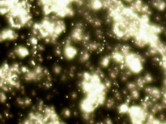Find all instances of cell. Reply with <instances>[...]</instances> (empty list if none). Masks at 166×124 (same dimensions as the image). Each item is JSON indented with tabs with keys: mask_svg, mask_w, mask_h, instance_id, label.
Returning <instances> with one entry per match:
<instances>
[{
	"mask_svg": "<svg viewBox=\"0 0 166 124\" xmlns=\"http://www.w3.org/2000/svg\"><path fill=\"white\" fill-rule=\"evenodd\" d=\"M81 88L86 95L106 92L107 86L102 82L97 74L84 72L81 83Z\"/></svg>",
	"mask_w": 166,
	"mask_h": 124,
	"instance_id": "obj_4",
	"label": "cell"
},
{
	"mask_svg": "<svg viewBox=\"0 0 166 124\" xmlns=\"http://www.w3.org/2000/svg\"><path fill=\"white\" fill-rule=\"evenodd\" d=\"M162 91L166 93V88H164V89Z\"/></svg>",
	"mask_w": 166,
	"mask_h": 124,
	"instance_id": "obj_32",
	"label": "cell"
},
{
	"mask_svg": "<svg viewBox=\"0 0 166 124\" xmlns=\"http://www.w3.org/2000/svg\"><path fill=\"white\" fill-rule=\"evenodd\" d=\"M85 34L84 33L82 24L78 23L72 29L69 37L72 42H79L83 41Z\"/></svg>",
	"mask_w": 166,
	"mask_h": 124,
	"instance_id": "obj_10",
	"label": "cell"
},
{
	"mask_svg": "<svg viewBox=\"0 0 166 124\" xmlns=\"http://www.w3.org/2000/svg\"><path fill=\"white\" fill-rule=\"evenodd\" d=\"M137 88L139 90L143 88L145 85L146 84L143 77L138 78L136 80V83Z\"/></svg>",
	"mask_w": 166,
	"mask_h": 124,
	"instance_id": "obj_22",
	"label": "cell"
},
{
	"mask_svg": "<svg viewBox=\"0 0 166 124\" xmlns=\"http://www.w3.org/2000/svg\"><path fill=\"white\" fill-rule=\"evenodd\" d=\"M131 97L134 99H138L140 96V94L137 89L131 90Z\"/></svg>",
	"mask_w": 166,
	"mask_h": 124,
	"instance_id": "obj_26",
	"label": "cell"
},
{
	"mask_svg": "<svg viewBox=\"0 0 166 124\" xmlns=\"http://www.w3.org/2000/svg\"><path fill=\"white\" fill-rule=\"evenodd\" d=\"M1 87L5 92L12 89H18L20 86V67L17 63L9 64L4 62L1 68Z\"/></svg>",
	"mask_w": 166,
	"mask_h": 124,
	"instance_id": "obj_3",
	"label": "cell"
},
{
	"mask_svg": "<svg viewBox=\"0 0 166 124\" xmlns=\"http://www.w3.org/2000/svg\"><path fill=\"white\" fill-rule=\"evenodd\" d=\"M163 84L164 87L165 88H166V77H165L164 80Z\"/></svg>",
	"mask_w": 166,
	"mask_h": 124,
	"instance_id": "obj_30",
	"label": "cell"
},
{
	"mask_svg": "<svg viewBox=\"0 0 166 124\" xmlns=\"http://www.w3.org/2000/svg\"><path fill=\"white\" fill-rule=\"evenodd\" d=\"M32 35L45 43L55 44L67 30L64 20L52 15L44 16L31 26Z\"/></svg>",
	"mask_w": 166,
	"mask_h": 124,
	"instance_id": "obj_1",
	"label": "cell"
},
{
	"mask_svg": "<svg viewBox=\"0 0 166 124\" xmlns=\"http://www.w3.org/2000/svg\"><path fill=\"white\" fill-rule=\"evenodd\" d=\"M90 8L94 11H99L103 8L101 0H90L89 2Z\"/></svg>",
	"mask_w": 166,
	"mask_h": 124,
	"instance_id": "obj_14",
	"label": "cell"
},
{
	"mask_svg": "<svg viewBox=\"0 0 166 124\" xmlns=\"http://www.w3.org/2000/svg\"><path fill=\"white\" fill-rule=\"evenodd\" d=\"M72 41L69 37L66 39L63 44V53L65 58L68 60L74 59L77 55V48L72 44Z\"/></svg>",
	"mask_w": 166,
	"mask_h": 124,
	"instance_id": "obj_9",
	"label": "cell"
},
{
	"mask_svg": "<svg viewBox=\"0 0 166 124\" xmlns=\"http://www.w3.org/2000/svg\"><path fill=\"white\" fill-rule=\"evenodd\" d=\"M17 31L9 27L3 29L0 33V42L4 43L16 41L19 37Z\"/></svg>",
	"mask_w": 166,
	"mask_h": 124,
	"instance_id": "obj_8",
	"label": "cell"
},
{
	"mask_svg": "<svg viewBox=\"0 0 166 124\" xmlns=\"http://www.w3.org/2000/svg\"><path fill=\"white\" fill-rule=\"evenodd\" d=\"M32 8L29 0H20L5 16L8 27L16 31L31 27L34 23Z\"/></svg>",
	"mask_w": 166,
	"mask_h": 124,
	"instance_id": "obj_2",
	"label": "cell"
},
{
	"mask_svg": "<svg viewBox=\"0 0 166 124\" xmlns=\"http://www.w3.org/2000/svg\"><path fill=\"white\" fill-rule=\"evenodd\" d=\"M124 1L126 2L130 3H132L134 0H124Z\"/></svg>",
	"mask_w": 166,
	"mask_h": 124,
	"instance_id": "obj_31",
	"label": "cell"
},
{
	"mask_svg": "<svg viewBox=\"0 0 166 124\" xmlns=\"http://www.w3.org/2000/svg\"><path fill=\"white\" fill-rule=\"evenodd\" d=\"M145 92L153 103L156 102L161 97L162 91L155 87L147 86L144 88Z\"/></svg>",
	"mask_w": 166,
	"mask_h": 124,
	"instance_id": "obj_11",
	"label": "cell"
},
{
	"mask_svg": "<svg viewBox=\"0 0 166 124\" xmlns=\"http://www.w3.org/2000/svg\"><path fill=\"white\" fill-rule=\"evenodd\" d=\"M127 113L133 124H141L146 122L148 112L141 105H134L129 107Z\"/></svg>",
	"mask_w": 166,
	"mask_h": 124,
	"instance_id": "obj_7",
	"label": "cell"
},
{
	"mask_svg": "<svg viewBox=\"0 0 166 124\" xmlns=\"http://www.w3.org/2000/svg\"><path fill=\"white\" fill-rule=\"evenodd\" d=\"M158 53V51L156 48L150 46L149 50L146 53V55L147 56H153Z\"/></svg>",
	"mask_w": 166,
	"mask_h": 124,
	"instance_id": "obj_24",
	"label": "cell"
},
{
	"mask_svg": "<svg viewBox=\"0 0 166 124\" xmlns=\"http://www.w3.org/2000/svg\"><path fill=\"white\" fill-rule=\"evenodd\" d=\"M111 56H105L103 57L100 62L101 65L104 67H106L109 65L111 60Z\"/></svg>",
	"mask_w": 166,
	"mask_h": 124,
	"instance_id": "obj_19",
	"label": "cell"
},
{
	"mask_svg": "<svg viewBox=\"0 0 166 124\" xmlns=\"http://www.w3.org/2000/svg\"><path fill=\"white\" fill-rule=\"evenodd\" d=\"M106 92L85 95L80 102L82 109L86 112L92 113L100 106L103 105L106 98Z\"/></svg>",
	"mask_w": 166,
	"mask_h": 124,
	"instance_id": "obj_5",
	"label": "cell"
},
{
	"mask_svg": "<svg viewBox=\"0 0 166 124\" xmlns=\"http://www.w3.org/2000/svg\"><path fill=\"white\" fill-rule=\"evenodd\" d=\"M145 60L140 54L130 52L125 57L124 65L132 73L138 74L143 70Z\"/></svg>",
	"mask_w": 166,
	"mask_h": 124,
	"instance_id": "obj_6",
	"label": "cell"
},
{
	"mask_svg": "<svg viewBox=\"0 0 166 124\" xmlns=\"http://www.w3.org/2000/svg\"><path fill=\"white\" fill-rule=\"evenodd\" d=\"M141 22L143 23H149V16L148 15L144 14L142 15L140 17Z\"/></svg>",
	"mask_w": 166,
	"mask_h": 124,
	"instance_id": "obj_27",
	"label": "cell"
},
{
	"mask_svg": "<svg viewBox=\"0 0 166 124\" xmlns=\"http://www.w3.org/2000/svg\"><path fill=\"white\" fill-rule=\"evenodd\" d=\"M90 58V54L87 51L81 52L80 56V60L82 62H85L88 60Z\"/></svg>",
	"mask_w": 166,
	"mask_h": 124,
	"instance_id": "obj_21",
	"label": "cell"
},
{
	"mask_svg": "<svg viewBox=\"0 0 166 124\" xmlns=\"http://www.w3.org/2000/svg\"><path fill=\"white\" fill-rule=\"evenodd\" d=\"M120 52L125 57L131 52V48L127 45H123L120 47Z\"/></svg>",
	"mask_w": 166,
	"mask_h": 124,
	"instance_id": "obj_18",
	"label": "cell"
},
{
	"mask_svg": "<svg viewBox=\"0 0 166 124\" xmlns=\"http://www.w3.org/2000/svg\"><path fill=\"white\" fill-rule=\"evenodd\" d=\"M143 78L146 84L152 83L153 80L152 75L149 73L146 74Z\"/></svg>",
	"mask_w": 166,
	"mask_h": 124,
	"instance_id": "obj_25",
	"label": "cell"
},
{
	"mask_svg": "<svg viewBox=\"0 0 166 124\" xmlns=\"http://www.w3.org/2000/svg\"><path fill=\"white\" fill-rule=\"evenodd\" d=\"M99 47L98 44L96 42H91V43L87 44L86 46L87 50L91 51L97 50Z\"/></svg>",
	"mask_w": 166,
	"mask_h": 124,
	"instance_id": "obj_20",
	"label": "cell"
},
{
	"mask_svg": "<svg viewBox=\"0 0 166 124\" xmlns=\"http://www.w3.org/2000/svg\"><path fill=\"white\" fill-rule=\"evenodd\" d=\"M1 94H1V95H2V99H1V102H4L5 101H6V96H5L4 93H2L1 92Z\"/></svg>",
	"mask_w": 166,
	"mask_h": 124,
	"instance_id": "obj_29",
	"label": "cell"
},
{
	"mask_svg": "<svg viewBox=\"0 0 166 124\" xmlns=\"http://www.w3.org/2000/svg\"><path fill=\"white\" fill-rule=\"evenodd\" d=\"M143 4L142 0H134L131 3L129 8L135 13H141V8Z\"/></svg>",
	"mask_w": 166,
	"mask_h": 124,
	"instance_id": "obj_15",
	"label": "cell"
},
{
	"mask_svg": "<svg viewBox=\"0 0 166 124\" xmlns=\"http://www.w3.org/2000/svg\"><path fill=\"white\" fill-rule=\"evenodd\" d=\"M111 56V59L116 63L122 65L124 64L125 57L117 48Z\"/></svg>",
	"mask_w": 166,
	"mask_h": 124,
	"instance_id": "obj_13",
	"label": "cell"
},
{
	"mask_svg": "<svg viewBox=\"0 0 166 124\" xmlns=\"http://www.w3.org/2000/svg\"><path fill=\"white\" fill-rule=\"evenodd\" d=\"M165 108H166V106L164 104H156L153 105L150 108L151 113L155 115L158 112L161 111Z\"/></svg>",
	"mask_w": 166,
	"mask_h": 124,
	"instance_id": "obj_17",
	"label": "cell"
},
{
	"mask_svg": "<svg viewBox=\"0 0 166 124\" xmlns=\"http://www.w3.org/2000/svg\"><path fill=\"white\" fill-rule=\"evenodd\" d=\"M162 124H166V120L163 121Z\"/></svg>",
	"mask_w": 166,
	"mask_h": 124,
	"instance_id": "obj_33",
	"label": "cell"
},
{
	"mask_svg": "<svg viewBox=\"0 0 166 124\" xmlns=\"http://www.w3.org/2000/svg\"><path fill=\"white\" fill-rule=\"evenodd\" d=\"M128 88L130 90H132L138 89L136 84L134 83H129L128 85Z\"/></svg>",
	"mask_w": 166,
	"mask_h": 124,
	"instance_id": "obj_28",
	"label": "cell"
},
{
	"mask_svg": "<svg viewBox=\"0 0 166 124\" xmlns=\"http://www.w3.org/2000/svg\"><path fill=\"white\" fill-rule=\"evenodd\" d=\"M152 4L154 7L160 11H164L166 7V3L163 0H154Z\"/></svg>",
	"mask_w": 166,
	"mask_h": 124,
	"instance_id": "obj_16",
	"label": "cell"
},
{
	"mask_svg": "<svg viewBox=\"0 0 166 124\" xmlns=\"http://www.w3.org/2000/svg\"><path fill=\"white\" fill-rule=\"evenodd\" d=\"M129 108L128 103L121 105L119 108V113L122 114L127 113Z\"/></svg>",
	"mask_w": 166,
	"mask_h": 124,
	"instance_id": "obj_23",
	"label": "cell"
},
{
	"mask_svg": "<svg viewBox=\"0 0 166 124\" xmlns=\"http://www.w3.org/2000/svg\"><path fill=\"white\" fill-rule=\"evenodd\" d=\"M14 52L19 58L24 59L30 54V51L28 47L23 45H18L15 47Z\"/></svg>",
	"mask_w": 166,
	"mask_h": 124,
	"instance_id": "obj_12",
	"label": "cell"
}]
</instances>
